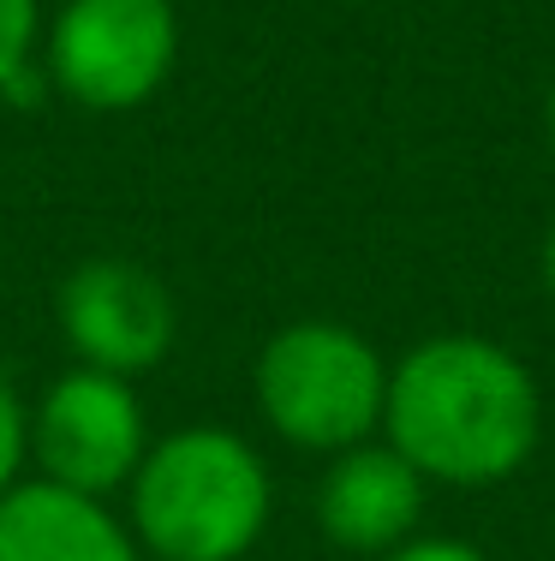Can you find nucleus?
Here are the masks:
<instances>
[{"mask_svg":"<svg viewBox=\"0 0 555 561\" xmlns=\"http://www.w3.org/2000/svg\"><path fill=\"white\" fill-rule=\"evenodd\" d=\"M544 287L555 293V227H550V239H544Z\"/></svg>","mask_w":555,"mask_h":561,"instance_id":"f8f14e48","label":"nucleus"},{"mask_svg":"<svg viewBox=\"0 0 555 561\" xmlns=\"http://www.w3.org/2000/svg\"><path fill=\"white\" fill-rule=\"evenodd\" d=\"M377 561H484V550H472L460 538H406L401 550H389Z\"/></svg>","mask_w":555,"mask_h":561,"instance_id":"9b49d317","label":"nucleus"},{"mask_svg":"<svg viewBox=\"0 0 555 561\" xmlns=\"http://www.w3.org/2000/svg\"><path fill=\"white\" fill-rule=\"evenodd\" d=\"M43 0H0V90L24 72V66L43 60Z\"/></svg>","mask_w":555,"mask_h":561,"instance_id":"1a4fd4ad","label":"nucleus"},{"mask_svg":"<svg viewBox=\"0 0 555 561\" xmlns=\"http://www.w3.org/2000/svg\"><path fill=\"white\" fill-rule=\"evenodd\" d=\"M382 431L425 484L484 490L532 460L544 400L508 346L484 335H436L389 365Z\"/></svg>","mask_w":555,"mask_h":561,"instance_id":"f257e3e1","label":"nucleus"},{"mask_svg":"<svg viewBox=\"0 0 555 561\" xmlns=\"http://www.w3.org/2000/svg\"><path fill=\"white\" fill-rule=\"evenodd\" d=\"M257 412L281 443L311 454H340L370 443L382 431V400H389V365L359 329L305 317L263 341L257 370Z\"/></svg>","mask_w":555,"mask_h":561,"instance_id":"7ed1b4c3","label":"nucleus"},{"mask_svg":"<svg viewBox=\"0 0 555 561\" xmlns=\"http://www.w3.org/2000/svg\"><path fill=\"white\" fill-rule=\"evenodd\" d=\"M180 60L174 0H60L43 31L48 90L84 114H131Z\"/></svg>","mask_w":555,"mask_h":561,"instance_id":"20e7f679","label":"nucleus"},{"mask_svg":"<svg viewBox=\"0 0 555 561\" xmlns=\"http://www.w3.org/2000/svg\"><path fill=\"white\" fill-rule=\"evenodd\" d=\"M275 484L228 424L155 436L126 484V526L150 561H240L269 531Z\"/></svg>","mask_w":555,"mask_h":561,"instance_id":"f03ea898","label":"nucleus"},{"mask_svg":"<svg viewBox=\"0 0 555 561\" xmlns=\"http://www.w3.org/2000/svg\"><path fill=\"white\" fill-rule=\"evenodd\" d=\"M150 454V419L131 377L72 365L31 407V478H48L78 496H120Z\"/></svg>","mask_w":555,"mask_h":561,"instance_id":"39448f33","label":"nucleus"},{"mask_svg":"<svg viewBox=\"0 0 555 561\" xmlns=\"http://www.w3.org/2000/svg\"><path fill=\"white\" fill-rule=\"evenodd\" d=\"M544 126H550V150H555V84H550V102H544Z\"/></svg>","mask_w":555,"mask_h":561,"instance_id":"ddd939ff","label":"nucleus"},{"mask_svg":"<svg viewBox=\"0 0 555 561\" xmlns=\"http://www.w3.org/2000/svg\"><path fill=\"white\" fill-rule=\"evenodd\" d=\"M0 561H150L108 502L19 478L0 496Z\"/></svg>","mask_w":555,"mask_h":561,"instance_id":"6e6552de","label":"nucleus"},{"mask_svg":"<svg viewBox=\"0 0 555 561\" xmlns=\"http://www.w3.org/2000/svg\"><path fill=\"white\" fill-rule=\"evenodd\" d=\"M31 466V407L0 382V496L24 478Z\"/></svg>","mask_w":555,"mask_h":561,"instance_id":"9d476101","label":"nucleus"},{"mask_svg":"<svg viewBox=\"0 0 555 561\" xmlns=\"http://www.w3.org/2000/svg\"><path fill=\"white\" fill-rule=\"evenodd\" d=\"M425 514V478L389 443H359L328 454V472L316 484V526L335 550L389 556L413 538Z\"/></svg>","mask_w":555,"mask_h":561,"instance_id":"0eeeda50","label":"nucleus"},{"mask_svg":"<svg viewBox=\"0 0 555 561\" xmlns=\"http://www.w3.org/2000/svg\"><path fill=\"white\" fill-rule=\"evenodd\" d=\"M60 335L78 365L108 377H143L174 353L180 305L167 280L138 257H84L60 280Z\"/></svg>","mask_w":555,"mask_h":561,"instance_id":"423d86ee","label":"nucleus"}]
</instances>
